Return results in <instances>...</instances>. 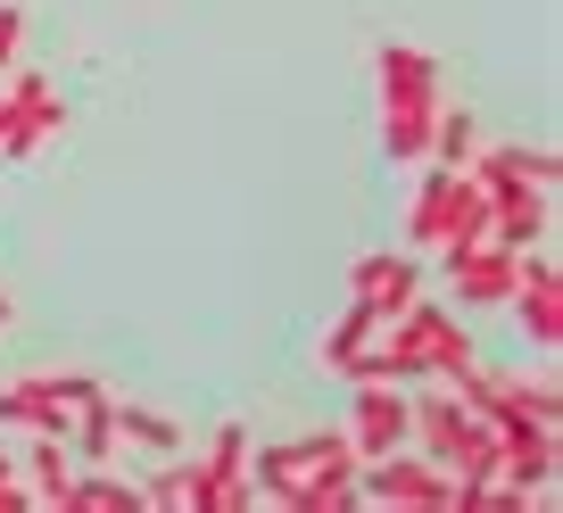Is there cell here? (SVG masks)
Here are the masks:
<instances>
[{"label": "cell", "instance_id": "cell-1", "mask_svg": "<svg viewBox=\"0 0 563 513\" xmlns=\"http://www.w3.org/2000/svg\"><path fill=\"white\" fill-rule=\"evenodd\" d=\"M373 75H382V149L398 166H422L431 116H440V100H448L440 58L422 51V42H382V51H373Z\"/></svg>", "mask_w": 563, "mask_h": 513}, {"label": "cell", "instance_id": "cell-7", "mask_svg": "<svg viewBox=\"0 0 563 513\" xmlns=\"http://www.w3.org/2000/svg\"><path fill=\"white\" fill-rule=\"evenodd\" d=\"M464 175L481 182L489 199L522 191V182H555V149H522V142H481L473 158H464Z\"/></svg>", "mask_w": 563, "mask_h": 513}, {"label": "cell", "instance_id": "cell-15", "mask_svg": "<svg viewBox=\"0 0 563 513\" xmlns=\"http://www.w3.org/2000/svg\"><path fill=\"white\" fill-rule=\"evenodd\" d=\"M448 182H456V166H431V158H422L415 208H406V248H431V232H440V208H448Z\"/></svg>", "mask_w": 563, "mask_h": 513}, {"label": "cell", "instance_id": "cell-6", "mask_svg": "<svg viewBox=\"0 0 563 513\" xmlns=\"http://www.w3.org/2000/svg\"><path fill=\"white\" fill-rule=\"evenodd\" d=\"M9 100H18V116L0 133V158H34L58 124H67V108H58V91L42 83V75H9Z\"/></svg>", "mask_w": 563, "mask_h": 513}, {"label": "cell", "instance_id": "cell-11", "mask_svg": "<svg viewBox=\"0 0 563 513\" xmlns=\"http://www.w3.org/2000/svg\"><path fill=\"white\" fill-rule=\"evenodd\" d=\"M18 480L42 497V505H51V497L75 480V447L58 439V431H25V447H18Z\"/></svg>", "mask_w": 563, "mask_h": 513}, {"label": "cell", "instance_id": "cell-10", "mask_svg": "<svg viewBox=\"0 0 563 513\" xmlns=\"http://www.w3.org/2000/svg\"><path fill=\"white\" fill-rule=\"evenodd\" d=\"M489 241H497V248H530V241H547V182H522V191L489 199Z\"/></svg>", "mask_w": 563, "mask_h": 513}, {"label": "cell", "instance_id": "cell-17", "mask_svg": "<svg viewBox=\"0 0 563 513\" xmlns=\"http://www.w3.org/2000/svg\"><path fill=\"white\" fill-rule=\"evenodd\" d=\"M199 464H208V472H249V431H241V423H224L208 447H199Z\"/></svg>", "mask_w": 563, "mask_h": 513}, {"label": "cell", "instance_id": "cell-5", "mask_svg": "<svg viewBox=\"0 0 563 513\" xmlns=\"http://www.w3.org/2000/svg\"><path fill=\"white\" fill-rule=\"evenodd\" d=\"M415 290H422V266L406 257V248H365V257L349 266V299H365L382 323L398 315V306L415 299Z\"/></svg>", "mask_w": 563, "mask_h": 513}, {"label": "cell", "instance_id": "cell-3", "mask_svg": "<svg viewBox=\"0 0 563 513\" xmlns=\"http://www.w3.org/2000/svg\"><path fill=\"white\" fill-rule=\"evenodd\" d=\"M514 323H522V339H530V348H555V339H563V290H555V257H547V248L539 241H530V248H514Z\"/></svg>", "mask_w": 563, "mask_h": 513}, {"label": "cell", "instance_id": "cell-13", "mask_svg": "<svg viewBox=\"0 0 563 513\" xmlns=\"http://www.w3.org/2000/svg\"><path fill=\"white\" fill-rule=\"evenodd\" d=\"M108 414H117V439L150 447V456H175V447H183V423H175V414H158V406H133V398H108Z\"/></svg>", "mask_w": 563, "mask_h": 513}, {"label": "cell", "instance_id": "cell-9", "mask_svg": "<svg viewBox=\"0 0 563 513\" xmlns=\"http://www.w3.org/2000/svg\"><path fill=\"white\" fill-rule=\"evenodd\" d=\"M489 241V191H481L473 175L456 166V182H448V208H440V232H431V248H440V266L448 257H464V248Z\"/></svg>", "mask_w": 563, "mask_h": 513}, {"label": "cell", "instance_id": "cell-14", "mask_svg": "<svg viewBox=\"0 0 563 513\" xmlns=\"http://www.w3.org/2000/svg\"><path fill=\"white\" fill-rule=\"evenodd\" d=\"M67 447H75V464H108V456H117V414H108V390H91L84 406H75Z\"/></svg>", "mask_w": 563, "mask_h": 513}, {"label": "cell", "instance_id": "cell-18", "mask_svg": "<svg viewBox=\"0 0 563 513\" xmlns=\"http://www.w3.org/2000/svg\"><path fill=\"white\" fill-rule=\"evenodd\" d=\"M18 51H25V9H18V0H0V75L18 67Z\"/></svg>", "mask_w": 563, "mask_h": 513}, {"label": "cell", "instance_id": "cell-2", "mask_svg": "<svg viewBox=\"0 0 563 513\" xmlns=\"http://www.w3.org/2000/svg\"><path fill=\"white\" fill-rule=\"evenodd\" d=\"M448 464H431L422 447H389V456L356 464V505H389V513H448Z\"/></svg>", "mask_w": 563, "mask_h": 513}, {"label": "cell", "instance_id": "cell-16", "mask_svg": "<svg viewBox=\"0 0 563 513\" xmlns=\"http://www.w3.org/2000/svg\"><path fill=\"white\" fill-rule=\"evenodd\" d=\"M473 149H481V116H464V108L440 100V116H431V149H422V158H431V166H464Z\"/></svg>", "mask_w": 563, "mask_h": 513}, {"label": "cell", "instance_id": "cell-19", "mask_svg": "<svg viewBox=\"0 0 563 513\" xmlns=\"http://www.w3.org/2000/svg\"><path fill=\"white\" fill-rule=\"evenodd\" d=\"M9 323H18V306H9V290H0V332H9Z\"/></svg>", "mask_w": 563, "mask_h": 513}, {"label": "cell", "instance_id": "cell-12", "mask_svg": "<svg viewBox=\"0 0 563 513\" xmlns=\"http://www.w3.org/2000/svg\"><path fill=\"white\" fill-rule=\"evenodd\" d=\"M373 332H382V315H373L365 299H349V306L332 315V332H323V365H332L340 381H349V365H356V356L373 348Z\"/></svg>", "mask_w": 563, "mask_h": 513}, {"label": "cell", "instance_id": "cell-4", "mask_svg": "<svg viewBox=\"0 0 563 513\" xmlns=\"http://www.w3.org/2000/svg\"><path fill=\"white\" fill-rule=\"evenodd\" d=\"M349 447H356V464L365 456H389V447H406V390L398 381H349Z\"/></svg>", "mask_w": 563, "mask_h": 513}, {"label": "cell", "instance_id": "cell-8", "mask_svg": "<svg viewBox=\"0 0 563 513\" xmlns=\"http://www.w3.org/2000/svg\"><path fill=\"white\" fill-rule=\"evenodd\" d=\"M440 274L456 282V306H506V299H514V248H497V241L448 257Z\"/></svg>", "mask_w": 563, "mask_h": 513}]
</instances>
